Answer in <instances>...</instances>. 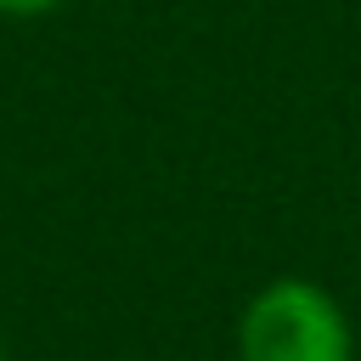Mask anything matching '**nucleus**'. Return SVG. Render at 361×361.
I'll return each instance as SVG.
<instances>
[{
	"label": "nucleus",
	"mask_w": 361,
	"mask_h": 361,
	"mask_svg": "<svg viewBox=\"0 0 361 361\" xmlns=\"http://www.w3.org/2000/svg\"><path fill=\"white\" fill-rule=\"evenodd\" d=\"M237 361H350V322L327 288L276 276L237 322Z\"/></svg>",
	"instance_id": "obj_1"
},
{
	"label": "nucleus",
	"mask_w": 361,
	"mask_h": 361,
	"mask_svg": "<svg viewBox=\"0 0 361 361\" xmlns=\"http://www.w3.org/2000/svg\"><path fill=\"white\" fill-rule=\"evenodd\" d=\"M0 361H11V355H6V344H0Z\"/></svg>",
	"instance_id": "obj_3"
},
{
	"label": "nucleus",
	"mask_w": 361,
	"mask_h": 361,
	"mask_svg": "<svg viewBox=\"0 0 361 361\" xmlns=\"http://www.w3.org/2000/svg\"><path fill=\"white\" fill-rule=\"evenodd\" d=\"M62 0H0V17H45L56 11Z\"/></svg>",
	"instance_id": "obj_2"
}]
</instances>
